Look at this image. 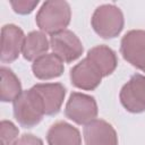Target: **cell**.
<instances>
[{"label": "cell", "mask_w": 145, "mask_h": 145, "mask_svg": "<svg viewBox=\"0 0 145 145\" xmlns=\"http://www.w3.org/2000/svg\"><path fill=\"white\" fill-rule=\"evenodd\" d=\"M14 114L18 123L25 128L37 125L45 114L42 99L37 91L32 87L20 93L14 101Z\"/></svg>", "instance_id": "6da1fadb"}, {"label": "cell", "mask_w": 145, "mask_h": 145, "mask_svg": "<svg viewBox=\"0 0 145 145\" xmlns=\"http://www.w3.org/2000/svg\"><path fill=\"white\" fill-rule=\"evenodd\" d=\"M70 22V7L66 1H45L36 15L41 31L56 34L63 31Z\"/></svg>", "instance_id": "7a4b0ae2"}, {"label": "cell", "mask_w": 145, "mask_h": 145, "mask_svg": "<svg viewBox=\"0 0 145 145\" xmlns=\"http://www.w3.org/2000/svg\"><path fill=\"white\" fill-rule=\"evenodd\" d=\"M92 26L103 39L116 37L123 27L122 12L113 5H103L94 11Z\"/></svg>", "instance_id": "3957f363"}, {"label": "cell", "mask_w": 145, "mask_h": 145, "mask_svg": "<svg viewBox=\"0 0 145 145\" xmlns=\"http://www.w3.org/2000/svg\"><path fill=\"white\" fill-rule=\"evenodd\" d=\"M66 117L78 125H86L97 116V105L94 97L74 92L70 94L65 110Z\"/></svg>", "instance_id": "277c9868"}, {"label": "cell", "mask_w": 145, "mask_h": 145, "mask_svg": "<svg viewBox=\"0 0 145 145\" xmlns=\"http://www.w3.org/2000/svg\"><path fill=\"white\" fill-rule=\"evenodd\" d=\"M120 101L129 112L145 111V76L140 74L131 76L120 91Z\"/></svg>", "instance_id": "5b68a950"}, {"label": "cell", "mask_w": 145, "mask_h": 145, "mask_svg": "<svg viewBox=\"0 0 145 145\" xmlns=\"http://www.w3.org/2000/svg\"><path fill=\"white\" fill-rule=\"evenodd\" d=\"M120 51L125 60L145 72V31L128 32L121 40Z\"/></svg>", "instance_id": "8992f818"}, {"label": "cell", "mask_w": 145, "mask_h": 145, "mask_svg": "<svg viewBox=\"0 0 145 145\" xmlns=\"http://www.w3.org/2000/svg\"><path fill=\"white\" fill-rule=\"evenodd\" d=\"M50 45L53 53L65 62H71L83 53V45L79 39L68 29L51 35Z\"/></svg>", "instance_id": "52a82bcc"}, {"label": "cell", "mask_w": 145, "mask_h": 145, "mask_svg": "<svg viewBox=\"0 0 145 145\" xmlns=\"http://www.w3.org/2000/svg\"><path fill=\"white\" fill-rule=\"evenodd\" d=\"M102 74L99 68L86 57L70 70V79L74 86L82 89L96 88L102 79Z\"/></svg>", "instance_id": "ba28073f"}, {"label": "cell", "mask_w": 145, "mask_h": 145, "mask_svg": "<svg viewBox=\"0 0 145 145\" xmlns=\"http://www.w3.org/2000/svg\"><path fill=\"white\" fill-rule=\"evenodd\" d=\"M25 35L15 25H5L1 29V61L11 62L16 60L23 50Z\"/></svg>", "instance_id": "9c48e42d"}, {"label": "cell", "mask_w": 145, "mask_h": 145, "mask_svg": "<svg viewBox=\"0 0 145 145\" xmlns=\"http://www.w3.org/2000/svg\"><path fill=\"white\" fill-rule=\"evenodd\" d=\"M83 134L86 145H118L113 127L101 119H94L86 123Z\"/></svg>", "instance_id": "30bf717a"}, {"label": "cell", "mask_w": 145, "mask_h": 145, "mask_svg": "<svg viewBox=\"0 0 145 145\" xmlns=\"http://www.w3.org/2000/svg\"><path fill=\"white\" fill-rule=\"evenodd\" d=\"M33 87L37 91V93L42 99L45 114L52 116L58 113L63 102L66 88L59 83L37 84Z\"/></svg>", "instance_id": "8fae6325"}, {"label": "cell", "mask_w": 145, "mask_h": 145, "mask_svg": "<svg viewBox=\"0 0 145 145\" xmlns=\"http://www.w3.org/2000/svg\"><path fill=\"white\" fill-rule=\"evenodd\" d=\"M32 69L39 79H52L63 72V61L54 53H44L34 60Z\"/></svg>", "instance_id": "7c38bea8"}, {"label": "cell", "mask_w": 145, "mask_h": 145, "mask_svg": "<svg viewBox=\"0 0 145 145\" xmlns=\"http://www.w3.org/2000/svg\"><path fill=\"white\" fill-rule=\"evenodd\" d=\"M46 140L49 145H80V134L71 125L58 121L50 127Z\"/></svg>", "instance_id": "4fadbf2b"}, {"label": "cell", "mask_w": 145, "mask_h": 145, "mask_svg": "<svg viewBox=\"0 0 145 145\" xmlns=\"http://www.w3.org/2000/svg\"><path fill=\"white\" fill-rule=\"evenodd\" d=\"M86 57L99 68L103 77L113 72L117 67V57L114 51L105 45L92 48Z\"/></svg>", "instance_id": "5bb4252c"}, {"label": "cell", "mask_w": 145, "mask_h": 145, "mask_svg": "<svg viewBox=\"0 0 145 145\" xmlns=\"http://www.w3.org/2000/svg\"><path fill=\"white\" fill-rule=\"evenodd\" d=\"M49 49V41L42 32H31L24 41L23 56L27 60H35L44 54Z\"/></svg>", "instance_id": "9a60e30c"}, {"label": "cell", "mask_w": 145, "mask_h": 145, "mask_svg": "<svg viewBox=\"0 0 145 145\" xmlns=\"http://www.w3.org/2000/svg\"><path fill=\"white\" fill-rule=\"evenodd\" d=\"M1 84H0V99L2 102L15 101L22 93V86L16 75L8 68L1 67Z\"/></svg>", "instance_id": "2e32d148"}, {"label": "cell", "mask_w": 145, "mask_h": 145, "mask_svg": "<svg viewBox=\"0 0 145 145\" xmlns=\"http://www.w3.org/2000/svg\"><path fill=\"white\" fill-rule=\"evenodd\" d=\"M17 135H18V129L12 122L7 120L1 121V126H0L1 145H12V142L16 139Z\"/></svg>", "instance_id": "e0dca14e"}, {"label": "cell", "mask_w": 145, "mask_h": 145, "mask_svg": "<svg viewBox=\"0 0 145 145\" xmlns=\"http://www.w3.org/2000/svg\"><path fill=\"white\" fill-rule=\"evenodd\" d=\"M14 10L18 14L25 15L29 14L39 3V1H28V0H18V1H11L10 2Z\"/></svg>", "instance_id": "ac0fdd59"}, {"label": "cell", "mask_w": 145, "mask_h": 145, "mask_svg": "<svg viewBox=\"0 0 145 145\" xmlns=\"http://www.w3.org/2000/svg\"><path fill=\"white\" fill-rule=\"evenodd\" d=\"M12 145H43V142L34 135L25 134L18 139H16Z\"/></svg>", "instance_id": "d6986e66"}]
</instances>
